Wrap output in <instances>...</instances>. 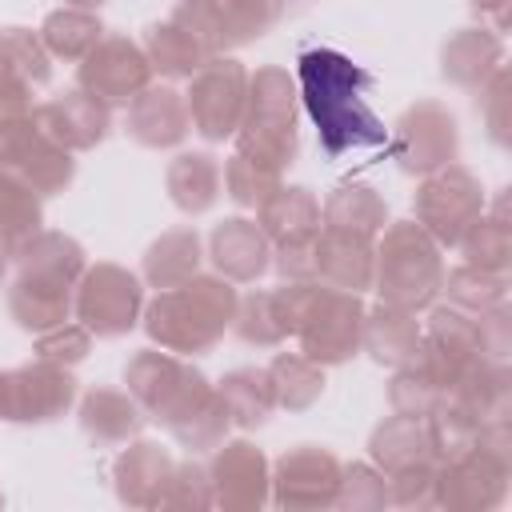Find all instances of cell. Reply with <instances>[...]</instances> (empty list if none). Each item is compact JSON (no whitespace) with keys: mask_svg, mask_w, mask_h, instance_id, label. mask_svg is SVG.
<instances>
[{"mask_svg":"<svg viewBox=\"0 0 512 512\" xmlns=\"http://www.w3.org/2000/svg\"><path fill=\"white\" fill-rule=\"evenodd\" d=\"M372 84V72H364L336 48H304L296 56V88L328 160L388 144V128L368 108Z\"/></svg>","mask_w":512,"mask_h":512,"instance_id":"6da1fadb","label":"cell"},{"mask_svg":"<svg viewBox=\"0 0 512 512\" xmlns=\"http://www.w3.org/2000/svg\"><path fill=\"white\" fill-rule=\"evenodd\" d=\"M16 280L8 288V312L24 332L56 328L72 316L76 280L84 272V248L64 232H36L16 252Z\"/></svg>","mask_w":512,"mask_h":512,"instance_id":"7a4b0ae2","label":"cell"},{"mask_svg":"<svg viewBox=\"0 0 512 512\" xmlns=\"http://www.w3.org/2000/svg\"><path fill=\"white\" fill-rule=\"evenodd\" d=\"M240 292L224 276H188L172 288H160L144 312V332L164 352H208L236 320Z\"/></svg>","mask_w":512,"mask_h":512,"instance_id":"3957f363","label":"cell"},{"mask_svg":"<svg viewBox=\"0 0 512 512\" xmlns=\"http://www.w3.org/2000/svg\"><path fill=\"white\" fill-rule=\"evenodd\" d=\"M372 284L380 292V304L404 312L428 308L444 284L440 244L416 220L388 224L380 244L372 248Z\"/></svg>","mask_w":512,"mask_h":512,"instance_id":"277c9868","label":"cell"},{"mask_svg":"<svg viewBox=\"0 0 512 512\" xmlns=\"http://www.w3.org/2000/svg\"><path fill=\"white\" fill-rule=\"evenodd\" d=\"M236 152L272 172H284L296 160V80L284 68L268 64L248 76Z\"/></svg>","mask_w":512,"mask_h":512,"instance_id":"5b68a950","label":"cell"},{"mask_svg":"<svg viewBox=\"0 0 512 512\" xmlns=\"http://www.w3.org/2000/svg\"><path fill=\"white\" fill-rule=\"evenodd\" d=\"M512 452H508V420H492L480 428V444L460 460L436 468V504L444 508H492L508 492Z\"/></svg>","mask_w":512,"mask_h":512,"instance_id":"8992f818","label":"cell"},{"mask_svg":"<svg viewBox=\"0 0 512 512\" xmlns=\"http://www.w3.org/2000/svg\"><path fill=\"white\" fill-rule=\"evenodd\" d=\"M292 336L300 340V352L308 360H316L320 368L352 360L360 352V340H364V304H360V296L312 280V292L304 300V312H300Z\"/></svg>","mask_w":512,"mask_h":512,"instance_id":"52a82bcc","label":"cell"},{"mask_svg":"<svg viewBox=\"0 0 512 512\" xmlns=\"http://www.w3.org/2000/svg\"><path fill=\"white\" fill-rule=\"evenodd\" d=\"M124 384H128V396L144 408V416L160 420L164 428H172L184 412H192L212 392V384L204 380L200 368L184 364L180 356H172L164 348L136 352L124 368Z\"/></svg>","mask_w":512,"mask_h":512,"instance_id":"ba28073f","label":"cell"},{"mask_svg":"<svg viewBox=\"0 0 512 512\" xmlns=\"http://www.w3.org/2000/svg\"><path fill=\"white\" fill-rule=\"evenodd\" d=\"M416 224L444 248H456L460 236L472 228V220L484 212V188L464 164H444L424 176L416 200H412Z\"/></svg>","mask_w":512,"mask_h":512,"instance_id":"9c48e42d","label":"cell"},{"mask_svg":"<svg viewBox=\"0 0 512 512\" xmlns=\"http://www.w3.org/2000/svg\"><path fill=\"white\" fill-rule=\"evenodd\" d=\"M144 308V284L120 264H96L84 268L76 280L72 312L92 336H124L136 328Z\"/></svg>","mask_w":512,"mask_h":512,"instance_id":"30bf717a","label":"cell"},{"mask_svg":"<svg viewBox=\"0 0 512 512\" xmlns=\"http://www.w3.org/2000/svg\"><path fill=\"white\" fill-rule=\"evenodd\" d=\"M188 120L204 140H228L240 128L248 100V72L232 56H212L188 76Z\"/></svg>","mask_w":512,"mask_h":512,"instance_id":"8fae6325","label":"cell"},{"mask_svg":"<svg viewBox=\"0 0 512 512\" xmlns=\"http://www.w3.org/2000/svg\"><path fill=\"white\" fill-rule=\"evenodd\" d=\"M76 400V376L64 364L32 360L12 372H0V420L12 424H48L64 416Z\"/></svg>","mask_w":512,"mask_h":512,"instance_id":"7c38bea8","label":"cell"},{"mask_svg":"<svg viewBox=\"0 0 512 512\" xmlns=\"http://www.w3.org/2000/svg\"><path fill=\"white\" fill-rule=\"evenodd\" d=\"M148 80H152L148 52L124 32H104L76 72V84L108 108H120V104L128 108L148 88Z\"/></svg>","mask_w":512,"mask_h":512,"instance_id":"4fadbf2b","label":"cell"},{"mask_svg":"<svg viewBox=\"0 0 512 512\" xmlns=\"http://www.w3.org/2000/svg\"><path fill=\"white\" fill-rule=\"evenodd\" d=\"M460 152V128L456 116L440 100H416L396 120L392 136V160L408 176H428L444 164H452Z\"/></svg>","mask_w":512,"mask_h":512,"instance_id":"5bb4252c","label":"cell"},{"mask_svg":"<svg viewBox=\"0 0 512 512\" xmlns=\"http://www.w3.org/2000/svg\"><path fill=\"white\" fill-rule=\"evenodd\" d=\"M340 476H344V464L328 448L296 444L272 464L268 500H276L280 508H332L340 496Z\"/></svg>","mask_w":512,"mask_h":512,"instance_id":"9a60e30c","label":"cell"},{"mask_svg":"<svg viewBox=\"0 0 512 512\" xmlns=\"http://www.w3.org/2000/svg\"><path fill=\"white\" fill-rule=\"evenodd\" d=\"M0 164H8L36 196H56L76 176L72 152L60 148L52 136H44L36 120H24L8 136H0Z\"/></svg>","mask_w":512,"mask_h":512,"instance_id":"2e32d148","label":"cell"},{"mask_svg":"<svg viewBox=\"0 0 512 512\" xmlns=\"http://www.w3.org/2000/svg\"><path fill=\"white\" fill-rule=\"evenodd\" d=\"M212 480V504L232 508V512H252L268 504V460L256 444L248 440H224L208 464Z\"/></svg>","mask_w":512,"mask_h":512,"instance_id":"e0dca14e","label":"cell"},{"mask_svg":"<svg viewBox=\"0 0 512 512\" xmlns=\"http://www.w3.org/2000/svg\"><path fill=\"white\" fill-rule=\"evenodd\" d=\"M32 120L44 136H52L60 148L68 152H88L96 148L108 128H112V112L108 104H100L96 96H88L84 88H72V92H60L44 104L32 108Z\"/></svg>","mask_w":512,"mask_h":512,"instance_id":"ac0fdd59","label":"cell"},{"mask_svg":"<svg viewBox=\"0 0 512 512\" xmlns=\"http://www.w3.org/2000/svg\"><path fill=\"white\" fill-rule=\"evenodd\" d=\"M208 256H212V268L232 284H248L256 276H264V268L272 264L268 236L260 232L256 220H244V216H228L212 228Z\"/></svg>","mask_w":512,"mask_h":512,"instance_id":"d6986e66","label":"cell"},{"mask_svg":"<svg viewBox=\"0 0 512 512\" xmlns=\"http://www.w3.org/2000/svg\"><path fill=\"white\" fill-rule=\"evenodd\" d=\"M128 136L144 148H176L184 144V136L192 132V120H188V104L176 88H144L132 104H128Z\"/></svg>","mask_w":512,"mask_h":512,"instance_id":"ffe728a7","label":"cell"},{"mask_svg":"<svg viewBox=\"0 0 512 512\" xmlns=\"http://www.w3.org/2000/svg\"><path fill=\"white\" fill-rule=\"evenodd\" d=\"M172 456L152 444V440H136L128 444L116 464H112V480H116V496L128 504V508H160V496L168 488V476H172Z\"/></svg>","mask_w":512,"mask_h":512,"instance_id":"44dd1931","label":"cell"},{"mask_svg":"<svg viewBox=\"0 0 512 512\" xmlns=\"http://www.w3.org/2000/svg\"><path fill=\"white\" fill-rule=\"evenodd\" d=\"M316 280L344 288V292H364L372 288V240L340 228H320L316 232Z\"/></svg>","mask_w":512,"mask_h":512,"instance_id":"7402d4cb","label":"cell"},{"mask_svg":"<svg viewBox=\"0 0 512 512\" xmlns=\"http://www.w3.org/2000/svg\"><path fill=\"white\" fill-rule=\"evenodd\" d=\"M144 48H148V64H152V72L172 76V80L192 76L200 64H208L212 56H220V52H216L200 32H192L176 12H168V20H160V24L148 28Z\"/></svg>","mask_w":512,"mask_h":512,"instance_id":"603a6c76","label":"cell"},{"mask_svg":"<svg viewBox=\"0 0 512 512\" xmlns=\"http://www.w3.org/2000/svg\"><path fill=\"white\" fill-rule=\"evenodd\" d=\"M500 56H504V44L496 32H488L484 24L480 28H460L444 40V52H440V72L444 80H452L456 88H480L496 68H500Z\"/></svg>","mask_w":512,"mask_h":512,"instance_id":"cb8c5ba5","label":"cell"},{"mask_svg":"<svg viewBox=\"0 0 512 512\" xmlns=\"http://www.w3.org/2000/svg\"><path fill=\"white\" fill-rule=\"evenodd\" d=\"M368 452H372V464L384 476L436 460L432 440H428V428H424V416H404V412H396L384 424H376V432L368 440Z\"/></svg>","mask_w":512,"mask_h":512,"instance_id":"d4e9b609","label":"cell"},{"mask_svg":"<svg viewBox=\"0 0 512 512\" xmlns=\"http://www.w3.org/2000/svg\"><path fill=\"white\" fill-rule=\"evenodd\" d=\"M260 232L268 236V244H296V240H312L320 232V200L312 196V188L292 184V188H276L264 204H260Z\"/></svg>","mask_w":512,"mask_h":512,"instance_id":"484cf974","label":"cell"},{"mask_svg":"<svg viewBox=\"0 0 512 512\" xmlns=\"http://www.w3.org/2000/svg\"><path fill=\"white\" fill-rule=\"evenodd\" d=\"M144 408L128 396V388H92L80 400V428L96 444H128L144 428Z\"/></svg>","mask_w":512,"mask_h":512,"instance_id":"4316f807","label":"cell"},{"mask_svg":"<svg viewBox=\"0 0 512 512\" xmlns=\"http://www.w3.org/2000/svg\"><path fill=\"white\" fill-rule=\"evenodd\" d=\"M168 196L180 212L188 216H200L216 204L220 196V184H224V168L212 152H180L172 164H168Z\"/></svg>","mask_w":512,"mask_h":512,"instance_id":"83f0119b","label":"cell"},{"mask_svg":"<svg viewBox=\"0 0 512 512\" xmlns=\"http://www.w3.org/2000/svg\"><path fill=\"white\" fill-rule=\"evenodd\" d=\"M360 348H368L388 368L408 364L416 356V348H420L416 312H404V308H392V304H380L376 312H364V340H360Z\"/></svg>","mask_w":512,"mask_h":512,"instance_id":"f1b7e54d","label":"cell"},{"mask_svg":"<svg viewBox=\"0 0 512 512\" xmlns=\"http://www.w3.org/2000/svg\"><path fill=\"white\" fill-rule=\"evenodd\" d=\"M460 408H468L480 424H492V420H508V368L496 364V360H484L476 356L460 380L452 384L448 392Z\"/></svg>","mask_w":512,"mask_h":512,"instance_id":"f546056e","label":"cell"},{"mask_svg":"<svg viewBox=\"0 0 512 512\" xmlns=\"http://www.w3.org/2000/svg\"><path fill=\"white\" fill-rule=\"evenodd\" d=\"M216 392L228 408V420L240 428H260L276 408V388H272L268 368H232L216 384Z\"/></svg>","mask_w":512,"mask_h":512,"instance_id":"4dcf8cb0","label":"cell"},{"mask_svg":"<svg viewBox=\"0 0 512 512\" xmlns=\"http://www.w3.org/2000/svg\"><path fill=\"white\" fill-rule=\"evenodd\" d=\"M384 224H388V208L368 184H344L320 208V228H340V232H356L372 240Z\"/></svg>","mask_w":512,"mask_h":512,"instance_id":"1f68e13d","label":"cell"},{"mask_svg":"<svg viewBox=\"0 0 512 512\" xmlns=\"http://www.w3.org/2000/svg\"><path fill=\"white\" fill-rule=\"evenodd\" d=\"M36 232H40V196L8 164H0V248L16 256Z\"/></svg>","mask_w":512,"mask_h":512,"instance_id":"d6a6232c","label":"cell"},{"mask_svg":"<svg viewBox=\"0 0 512 512\" xmlns=\"http://www.w3.org/2000/svg\"><path fill=\"white\" fill-rule=\"evenodd\" d=\"M196 268H200V236H196V228H172L160 240H152L148 252H144V280L156 292L196 276Z\"/></svg>","mask_w":512,"mask_h":512,"instance_id":"836d02e7","label":"cell"},{"mask_svg":"<svg viewBox=\"0 0 512 512\" xmlns=\"http://www.w3.org/2000/svg\"><path fill=\"white\" fill-rule=\"evenodd\" d=\"M300 0H212L220 32H224V48L260 40L264 32H272Z\"/></svg>","mask_w":512,"mask_h":512,"instance_id":"e575fe53","label":"cell"},{"mask_svg":"<svg viewBox=\"0 0 512 512\" xmlns=\"http://www.w3.org/2000/svg\"><path fill=\"white\" fill-rule=\"evenodd\" d=\"M100 36H104V24L84 8H56L40 24V40L56 60H84Z\"/></svg>","mask_w":512,"mask_h":512,"instance_id":"d590c367","label":"cell"},{"mask_svg":"<svg viewBox=\"0 0 512 512\" xmlns=\"http://www.w3.org/2000/svg\"><path fill=\"white\" fill-rule=\"evenodd\" d=\"M268 376L276 388V408H288V412L316 404L324 392V368L304 352H276L268 364Z\"/></svg>","mask_w":512,"mask_h":512,"instance_id":"8d00e7d4","label":"cell"},{"mask_svg":"<svg viewBox=\"0 0 512 512\" xmlns=\"http://www.w3.org/2000/svg\"><path fill=\"white\" fill-rule=\"evenodd\" d=\"M440 288L448 292L452 308H460V312H468V316H484V312L500 308L504 296H508V280H504V272H488V268H476V264H460V268H452V272L444 276Z\"/></svg>","mask_w":512,"mask_h":512,"instance_id":"74e56055","label":"cell"},{"mask_svg":"<svg viewBox=\"0 0 512 512\" xmlns=\"http://www.w3.org/2000/svg\"><path fill=\"white\" fill-rule=\"evenodd\" d=\"M0 68L16 80H24L28 88L36 84H48L52 76V56L40 40V32H28V28H0Z\"/></svg>","mask_w":512,"mask_h":512,"instance_id":"f35d334b","label":"cell"},{"mask_svg":"<svg viewBox=\"0 0 512 512\" xmlns=\"http://www.w3.org/2000/svg\"><path fill=\"white\" fill-rule=\"evenodd\" d=\"M228 408H224V400H220V392L212 388L192 412H184L168 432L188 448V452H212V448H220L224 444V436H228Z\"/></svg>","mask_w":512,"mask_h":512,"instance_id":"ab89813d","label":"cell"},{"mask_svg":"<svg viewBox=\"0 0 512 512\" xmlns=\"http://www.w3.org/2000/svg\"><path fill=\"white\" fill-rule=\"evenodd\" d=\"M460 248L468 256V264L488 268V272H504L508 256H512V236H508V220H504V204L496 208V216H476L472 228L460 236Z\"/></svg>","mask_w":512,"mask_h":512,"instance_id":"60d3db41","label":"cell"},{"mask_svg":"<svg viewBox=\"0 0 512 512\" xmlns=\"http://www.w3.org/2000/svg\"><path fill=\"white\" fill-rule=\"evenodd\" d=\"M236 336L244 344H256V348H276L288 340V328L280 320V304H276V292H248L236 308Z\"/></svg>","mask_w":512,"mask_h":512,"instance_id":"b9f144b4","label":"cell"},{"mask_svg":"<svg viewBox=\"0 0 512 512\" xmlns=\"http://www.w3.org/2000/svg\"><path fill=\"white\" fill-rule=\"evenodd\" d=\"M224 188H228V196L240 208H260L280 188V172H272V168H264V164L232 152V160L224 164Z\"/></svg>","mask_w":512,"mask_h":512,"instance_id":"7bdbcfd3","label":"cell"},{"mask_svg":"<svg viewBox=\"0 0 512 512\" xmlns=\"http://www.w3.org/2000/svg\"><path fill=\"white\" fill-rule=\"evenodd\" d=\"M160 508H212V480L204 464H176L168 476V488L160 496Z\"/></svg>","mask_w":512,"mask_h":512,"instance_id":"ee69618b","label":"cell"},{"mask_svg":"<svg viewBox=\"0 0 512 512\" xmlns=\"http://www.w3.org/2000/svg\"><path fill=\"white\" fill-rule=\"evenodd\" d=\"M340 508H384L388 504V476L368 464H348L340 476Z\"/></svg>","mask_w":512,"mask_h":512,"instance_id":"f6af8a7d","label":"cell"},{"mask_svg":"<svg viewBox=\"0 0 512 512\" xmlns=\"http://www.w3.org/2000/svg\"><path fill=\"white\" fill-rule=\"evenodd\" d=\"M92 348V332L84 324H56V328H44L36 332V356L40 360H52V364H80Z\"/></svg>","mask_w":512,"mask_h":512,"instance_id":"bcb514c9","label":"cell"},{"mask_svg":"<svg viewBox=\"0 0 512 512\" xmlns=\"http://www.w3.org/2000/svg\"><path fill=\"white\" fill-rule=\"evenodd\" d=\"M436 460L432 464H416V468H404V472H392L388 476V504H400V508H432L436 504Z\"/></svg>","mask_w":512,"mask_h":512,"instance_id":"7dc6e473","label":"cell"},{"mask_svg":"<svg viewBox=\"0 0 512 512\" xmlns=\"http://www.w3.org/2000/svg\"><path fill=\"white\" fill-rule=\"evenodd\" d=\"M480 96H476V108L484 112V120H488V136L496 140V144H508V72L504 68H496L480 88H476Z\"/></svg>","mask_w":512,"mask_h":512,"instance_id":"c3c4849f","label":"cell"},{"mask_svg":"<svg viewBox=\"0 0 512 512\" xmlns=\"http://www.w3.org/2000/svg\"><path fill=\"white\" fill-rule=\"evenodd\" d=\"M32 88L0 68V136H8L16 124L32 120Z\"/></svg>","mask_w":512,"mask_h":512,"instance_id":"681fc988","label":"cell"},{"mask_svg":"<svg viewBox=\"0 0 512 512\" xmlns=\"http://www.w3.org/2000/svg\"><path fill=\"white\" fill-rule=\"evenodd\" d=\"M472 12L480 16V24H492L488 32L504 36V28H508V0H472Z\"/></svg>","mask_w":512,"mask_h":512,"instance_id":"f907efd6","label":"cell"},{"mask_svg":"<svg viewBox=\"0 0 512 512\" xmlns=\"http://www.w3.org/2000/svg\"><path fill=\"white\" fill-rule=\"evenodd\" d=\"M104 0H68V8H84V12H92V8H100Z\"/></svg>","mask_w":512,"mask_h":512,"instance_id":"816d5d0a","label":"cell"},{"mask_svg":"<svg viewBox=\"0 0 512 512\" xmlns=\"http://www.w3.org/2000/svg\"><path fill=\"white\" fill-rule=\"evenodd\" d=\"M4 268H8V252L0 248V280H4Z\"/></svg>","mask_w":512,"mask_h":512,"instance_id":"f5cc1de1","label":"cell"},{"mask_svg":"<svg viewBox=\"0 0 512 512\" xmlns=\"http://www.w3.org/2000/svg\"><path fill=\"white\" fill-rule=\"evenodd\" d=\"M0 504H4V496H0Z\"/></svg>","mask_w":512,"mask_h":512,"instance_id":"db71d44e","label":"cell"}]
</instances>
